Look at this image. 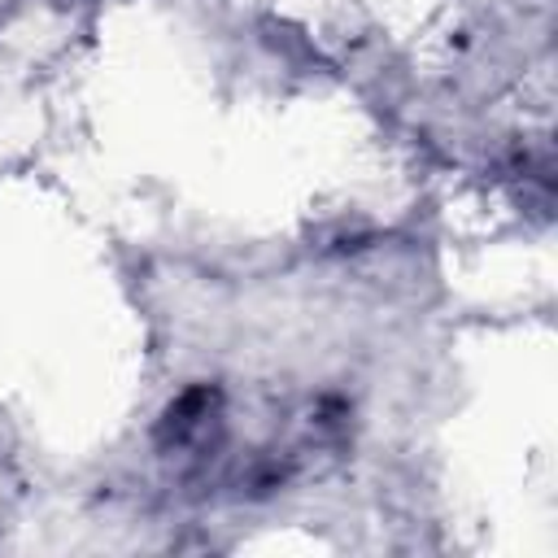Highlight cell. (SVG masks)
<instances>
[{
	"mask_svg": "<svg viewBox=\"0 0 558 558\" xmlns=\"http://www.w3.org/2000/svg\"><path fill=\"white\" fill-rule=\"evenodd\" d=\"M222 436H227V401L218 384L183 388L157 418V449L166 458L205 462L222 449Z\"/></svg>",
	"mask_w": 558,
	"mask_h": 558,
	"instance_id": "6da1fadb",
	"label": "cell"
}]
</instances>
